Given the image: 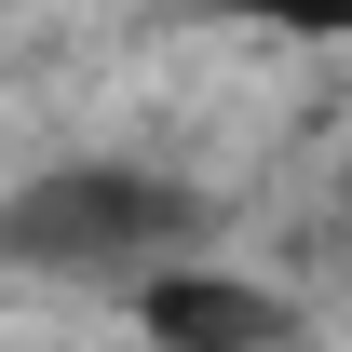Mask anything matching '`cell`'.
Masks as SVG:
<instances>
[{
	"mask_svg": "<svg viewBox=\"0 0 352 352\" xmlns=\"http://www.w3.org/2000/svg\"><path fill=\"white\" fill-rule=\"evenodd\" d=\"M176 190H149V176H109V163H68L41 176V190H14V217H0V244L28 271H135L176 244Z\"/></svg>",
	"mask_w": 352,
	"mask_h": 352,
	"instance_id": "obj_1",
	"label": "cell"
},
{
	"mask_svg": "<svg viewBox=\"0 0 352 352\" xmlns=\"http://www.w3.org/2000/svg\"><path fill=\"white\" fill-rule=\"evenodd\" d=\"M135 325H149V352H271L285 339V298L244 285V271H149Z\"/></svg>",
	"mask_w": 352,
	"mask_h": 352,
	"instance_id": "obj_2",
	"label": "cell"
},
{
	"mask_svg": "<svg viewBox=\"0 0 352 352\" xmlns=\"http://www.w3.org/2000/svg\"><path fill=\"white\" fill-rule=\"evenodd\" d=\"M244 28H285V41H352V0H230Z\"/></svg>",
	"mask_w": 352,
	"mask_h": 352,
	"instance_id": "obj_3",
	"label": "cell"
}]
</instances>
